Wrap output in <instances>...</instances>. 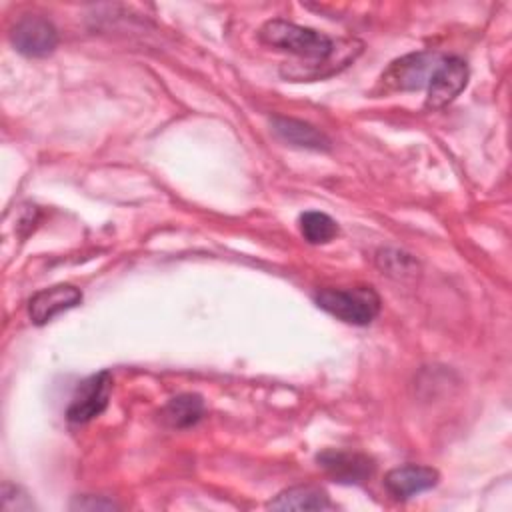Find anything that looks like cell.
Returning a JSON list of instances; mask_svg holds the SVG:
<instances>
[{
    "mask_svg": "<svg viewBox=\"0 0 512 512\" xmlns=\"http://www.w3.org/2000/svg\"><path fill=\"white\" fill-rule=\"evenodd\" d=\"M272 130L280 140L288 142L290 146L306 150H330V138L304 120L274 116Z\"/></svg>",
    "mask_w": 512,
    "mask_h": 512,
    "instance_id": "10",
    "label": "cell"
},
{
    "mask_svg": "<svg viewBox=\"0 0 512 512\" xmlns=\"http://www.w3.org/2000/svg\"><path fill=\"white\" fill-rule=\"evenodd\" d=\"M258 38L268 46L308 60V64L284 66L280 70V74L290 80H318L334 74L348 66V62L354 60L362 50V44L356 40H332L324 32L304 28L282 18L268 20L260 28Z\"/></svg>",
    "mask_w": 512,
    "mask_h": 512,
    "instance_id": "1",
    "label": "cell"
},
{
    "mask_svg": "<svg viewBox=\"0 0 512 512\" xmlns=\"http://www.w3.org/2000/svg\"><path fill=\"white\" fill-rule=\"evenodd\" d=\"M316 462L342 484H362L374 474V460L360 452L348 450H324L316 456Z\"/></svg>",
    "mask_w": 512,
    "mask_h": 512,
    "instance_id": "8",
    "label": "cell"
},
{
    "mask_svg": "<svg viewBox=\"0 0 512 512\" xmlns=\"http://www.w3.org/2000/svg\"><path fill=\"white\" fill-rule=\"evenodd\" d=\"M298 226H300V234L310 244H326V242L334 240L338 234L336 220L318 210H308V212L300 214Z\"/></svg>",
    "mask_w": 512,
    "mask_h": 512,
    "instance_id": "13",
    "label": "cell"
},
{
    "mask_svg": "<svg viewBox=\"0 0 512 512\" xmlns=\"http://www.w3.org/2000/svg\"><path fill=\"white\" fill-rule=\"evenodd\" d=\"M438 470L420 464H406L388 470L384 476V488L396 500H408L420 492H426L438 484Z\"/></svg>",
    "mask_w": 512,
    "mask_h": 512,
    "instance_id": "9",
    "label": "cell"
},
{
    "mask_svg": "<svg viewBox=\"0 0 512 512\" xmlns=\"http://www.w3.org/2000/svg\"><path fill=\"white\" fill-rule=\"evenodd\" d=\"M10 42L24 56L44 58L56 50L58 32L50 20L30 14L12 26Z\"/></svg>",
    "mask_w": 512,
    "mask_h": 512,
    "instance_id": "6",
    "label": "cell"
},
{
    "mask_svg": "<svg viewBox=\"0 0 512 512\" xmlns=\"http://www.w3.org/2000/svg\"><path fill=\"white\" fill-rule=\"evenodd\" d=\"M204 414V400L198 394H178L166 402L160 416L170 428H190Z\"/></svg>",
    "mask_w": 512,
    "mask_h": 512,
    "instance_id": "12",
    "label": "cell"
},
{
    "mask_svg": "<svg viewBox=\"0 0 512 512\" xmlns=\"http://www.w3.org/2000/svg\"><path fill=\"white\" fill-rule=\"evenodd\" d=\"M314 302L324 312L354 326L370 324L380 312V296L370 286L324 288L316 292Z\"/></svg>",
    "mask_w": 512,
    "mask_h": 512,
    "instance_id": "2",
    "label": "cell"
},
{
    "mask_svg": "<svg viewBox=\"0 0 512 512\" xmlns=\"http://www.w3.org/2000/svg\"><path fill=\"white\" fill-rule=\"evenodd\" d=\"M378 266H380L386 274L398 276V278L404 276V274H414V270H416L414 258H410V256L404 254V252H390V250L380 252V256H378Z\"/></svg>",
    "mask_w": 512,
    "mask_h": 512,
    "instance_id": "14",
    "label": "cell"
},
{
    "mask_svg": "<svg viewBox=\"0 0 512 512\" xmlns=\"http://www.w3.org/2000/svg\"><path fill=\"white\" fill-rule=\"evenodd\" d=\"M22 490L10 482L2 484V508L4 510H32L34 504L28 496L20 494Z\"/></svg>",
    "mask_w": 512,
    "mask_h": 512,
    "instance_id": "15",
    "label": "cell"
},
{
    "mask_svg": "<svg viewBox=\"0 0 512 512\" xmlns=\"http://www.w3.org/2000/svg\"><path fill=\"white\" fill-rule=\"evenodd\" d=\"M468 64L458 56H442L430 80L424 108L440 110L450 104L468 84Z\"/></svg>",
    "mask_w": 512,
    "mask_h": 512,
    "instance_id": "4",
    "label": "cell"
},
{
    "mask_svg": "<svg viewBox=\"0 0 512 512\" xmlns=\"http://www.w3.org/2000/svg\"><path fill=\"white\" fill-rule=\"evenodd\" d=\"M82 302V292L80 288L72 284H54L50 288L38 290L30 300H28V316L32 324L44 326L58 314L76 308Z\"/></svg>",
    "mask_w": 512,
    "mask_h": 512,
    "instance_id": "7",
    "label": "cell"
},
{
    "mask_svg": "<svg viewBox=\"0 0 512 512\" xmlns=\"http://www.w3.org/2000/svg\"><path fill=\"white\" fill-rule=\"evenodd\" d=\"M440 54L434 52H412L394 60L382 74L380 84L386 90H420L428 86V80L440 62Z\"/></svg>",
    "mask_w": 512,
    "mask_h": 512,
    "instance_id": "3",
    "label": "cell"
},
{
    "mask_svg": "<svg viewBox=\"0 0 512 512\" xmlns=\"http://www.w3.org/2000/svg\"><path fill=\"white\" fill-rule=\"evenodd\" d=\"M110 392H112V374L108 370L88 376L76 388L66 408V418L74 424L90 422L92 418L100 416L106 410L110 402Z\"/></svg>",
    "mask_w": 512,
    "mask_h": 512,
    "instance_id": "5",
    "label": "cell"
},
{
    "mask_svg": "<svg viewBox=\"0 0 512 512\" xmlns=\"http://www.w3.org/2000/svg\"><path fill=\"white\" fill-rule=\"evenodd\" d=\"M272 510H330L334 504L330 502L328 494L310 484H300L282 490L274 500L266 504Z\"/></svg>",
    "mask_w": 512,
    "mask_h": 512,
    "instance_id": "11",
    "label": "cell"
},
{
    "mask_svg": "<svg viewBox=\"0 0 512 512\" xmlns=\"http://www.w3.org/2000/svg\"><path fill=\"white\" fill-rule=\"evenodd\" d=\"M72 510H118L120 506L104 496H78L72 504Z\"/></svg>",
    "mask_w": 512,
    "mask_h": 512,
    "instance_id": "16",
    "label": "cell"
}]
</instances>
